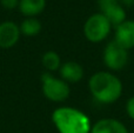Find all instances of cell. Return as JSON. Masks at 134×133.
<instances>
[{
	"label": "cell",
	"instance_id": "6da1fadb",
	"mask_svg": "<svg viewBox=\"0 0 134 133\" xmlns=\"http://www.w3.org/2000/svg\"><path fill=\"white\" fill-rule=\"evenodd\" d=\"M92 97L101 104L115 103L122 94V82L116 75L107 71L94 73L88 80Z\"/></svg>",
	"mask_w": 134,
	"mask_h": 133
},
{
	"label": "cell",
	"instance_id": "7a4b0ae2",
	"mask_svg": "<svg viewBox=\"0 0 134 133\" xmlns=\"http://www.w3.org/2000/svg\"><path fill=\"white\" fill-rule=\"evenodd\" d=\"M52 121L59 133H90L92 125L86 113L69 106H61L53 111Z\"/></svg>",
	"mask_w": 134,
	"mask_h": 133
},
{
	"label": "cell",
	"instance_id": "3957f363",
	"mask_svg": "<svg viewBox=\"0 0 134 133\" xmlns=\"http://www.w3.org/2000/svg\"><path fill=\"white\" fill-rule=\"evenodd\" d=\"M112 30L109 20L99 12L94 13L83 24V35L91 42H101L108 37Z\"/></svg>",
	"mask_w": 134,
	"mask_h": 133
},
{
	"label": "cell",
	"instance_id": "277c9868",
	"mask_svg": "<svg viewBox=\"0 0 134 133\" xmlns=\"http://www.w3.org/2000/svg\"><path fill=\"white\" fill-rule=\"evenodd\" d=\"M42 93L48 100L63 103L69 97V86L61 78H57L49 72H45L41 77Z\"/></svg>",
	"mask_w": 134,
	"mask_h": 133
},
{
	"label": "cell",
	"instance_id": "5b68a950",
	"mask_svg": "<svg viewBox=\"0 0 134 133\" xmlns=\"http://www.w3.org/2000/svg\"><path fill=\"white\" fill-rule=\"evenodd\" d=\"M104 64L111 71H120L128 63V49L124 48L116 41H111L106 45L102 54Z\"/></svg>",
	"mask_w": 134,
	"mask_h": 133
},
{
	"label": "cell",
	"instance_id": "8992f818",
	"mask_svg": "<svg viewBox=\"0 0 134 133\" xmlns=\"http://www.w3.org/2000/svg\"><path fill=\"white\" fill-rule=\"evenodd\" d=\"M98 6L100 13L108 19L112 26H118L126 20V11L120 0H98Z\"/></svg>",
	"mask_w": 134,
	"mask_h": 133
},
{
	"label": "cell",
	"instance_id": "52a82bcc",
	"mask_svg": "<svg viewBox=\"0 0 134 133\" xmlns=\"http://www.w3.org/2000/svg\"><path fill=\"white\" fill-rule=\"evenodd\" d=\"M20 27L13 21L0 24V48L8 49L14 47L20 39Z\"/></svg>",
	"mask_w": 134,
	"mask_h": 133
},
{
	"label": "cell",
	"instance_id": "ba28073f",
	"mask_svg": "<svg viewBox=\"0 0 134 133\" xmlns=\"http://www.w3.org/2000/svg\"><path fill=\"white\" fill-rule=\"evenodd\" d=\"M114 41L128 51L134 48V20L126 19L124 23L115 26Z\"/></svg>",
	"mask_w": 134,
	"mask_h": 133
},
{
	"label": "cell",
	"instance_id": "9c48e42d",
	"mask_svg": "<svg viewBox=\"0 0 134 133\" xmlns=\"http://www.w3.org/2000/svg\"><path fill=\"white\" fill-rule=\"evenodd\" d=\"M90 133H128V130L120 120L104 118L93 125Z\"/></svg>",
	"mask_w": 134,
	"mask_h": 133
},
{
	"label": "cell",
	"instance_id": "30bf717a",
	"mask_svg": "<svg viewBox=\"0 0 134 133\" xmlns=\"http://www.w3.org/2000/svg\"><path fill=\"white\" fill-rule=\"evenodd\" d=\"M60 78L68 84L79 82L83 78V67L76 61H67L61 64V67L59 70Z\"/></svg>",
	"mask_w": 134,
	"mask_h": 133
},
{
	"label": "cell",
	"instance_id": "8fae6325",
	"mask_svg": "<svg viewBox=\"0 0 134 133\" xmlns=\"http://www.w3.org/2000/svg\"><path fill=\"white\" fill-rule=\"evenodd\" d=\"M46 7V0H20L19 11L26 18H37Z\"/></svg>",
	"mask_w": 134,
	"mask_h": 133
},
{
	"label": "cell",
	"instance_id": "7c38bea8",
	"mask_svg": "<svg viewBox=\"0 0 134 133\" xmlns=\"http://www.w3.org/2000/svg\"><path fill=\"white\" fill-rule=\"evenodd\" d=\"M20 32L26 37H35L41 31V23L37 18H26L20 24Z\"/></svg>",
	"mask_w": 134,
	"mask_h": 133
},
{
	"label": "cell",
	"instance_id": "4fadbf2b",
	"mask_svg": "<svg viewBox=\"0 0 134 133\" xmlns=\"http://www.w3.org/2000/svg\"><path fill=\"white\" fill-rule=\"evenodd\" d=\"M42 66L46 68L47 72H54V71L60 70L61 67V60L60 57L54 51H47L42 54L41 58Z\"/></svg>",
	"mask_w": 134,
	"mask_h": 133
},
{
	"label": "cell",
	"instance_id": "5bb4252c",
	"mask_svg": "<svg viewBox=\"0 0 134 133\" xmlns=\"http://www.w3.org/2000/svg\"><path fill=\"white\" fill-rule=\"evenodd\" d=\"M20 0H0V5L6 9H14L18 8Z\"/></svg>",
	"mask_w": 134,
	"mask_h": 133
},
{
	"label": "cell",
	"instance_id": "9a60e30c",
	"mask_svg": "<svg viewBox=\"0 0 134 133\" xmlns=\"http://www.w3.org/2000/svg\"><path fill=\"white\" fill-rule=\"evenodd\" d=\"M126 112L128 117L134 120V96L131 97L126 103Z\"/></svg>",
	"mask_w": 134,
	"mask_h": 133
},
{
	"label": "cell",
	"instance_id": "2e32d148",
	"mask_svg": "<svg viewBox=\"0 0 134 133\" xmlns=\"http://www.w3.org/2000/svg\"><path fill=\"white\" fill-rule=\"evenodd\" d=\"M120 4L124 7H132L134 6V0H120Z\"/></svg>",
	"mask_w": 134,
	"mask_h": 133
},
{
	"label": "cell",
	"instance_id": "e0dca14e",
	"mask_svg": "<svg viewBox=\"0 0 134 133\" xmlns=\"http://www.w3.org/2000/svg\"><path fill=\"white\" fill-rule=\"evenodd\" d=\"M133 133H134V132H133Z\"/></svg>",
	"mask_w": 134,
	"mask_h": 133
}]
</instances>
